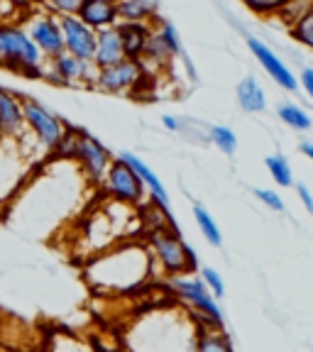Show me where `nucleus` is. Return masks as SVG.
Wrapping results in <instances>:
<instances>
[{
  "instance_id": "obj_1",
  "label": "nucleus",
  "mask_w": 313,
  "mask_h": 352,
  "mask_svg": "<svg viewBox=\"0 0 313 352\" xmlns=\"http://www.w3.org/2000/svg\"><path fill=\"white\" fill-rule=\"evenodd\" d=\"M152 252L140 242L120 245L110 252L96 257L86 267V276L100 289L108 292H127L132 286L142 284L152 270Z\"/></svg>"
},
{
  "instance_id": "obj_2",
  "label": "nucleus",
  "mask_w": 313,
  "mask_h": 352,
  "mask_svg": "<svg viewBox=\"0 0 313 352\" xmlns=\"http://www.w3.org/2000/svg\"><path fill=\"white\" fill-rule=\"evenodd\" d=\"M44 54L30 37L25 28H20L17 22H8L0 25V69L20 76H44Z\"/></svg>"
},
{
  "instance_id": "obj_3",
  "label": "nucleus",
  "mask_w": 313,
  "mask_h": 352,
  "mask_svg": "<svg viewBox=\"0 0 313 352\" xmlns=\"http://www.w3.org/2000/svg\"><path fill=\"white\" fill-rule=\"evenodd\" d=\"M147 248H149V252H152L154 262H160V267L169 276L191 274V272L198 270L196 250L182 240L179 228H157V230H147Z\"/></svg>"
},
{
  "instance_id": "obj_4",
  "label": "nucleus",
  "mask_w": 313,
  "mask_h": 352,
  "mask_svg": "<svg viewBox=\"0 0 313 352\" xmlns=\"http://www.w3.org/2000/svg\"><path fill=\"white\" fill-rule=\"evenodd\" d=\"M30 176V154L20 140L0 135V206L10 201Z\"/></svg>"
},
{
  "instance_id": "obj_5",
  "label": "nucleus",
  "mask_w": 313,
  "mask_h": 352,
  "mask_svg": "<svg viewBox=\"0 0 313 352\" xmlns=\"http://www.w3.org/2000/svg\"><path fill=\"white\" fill-rule=\"evenodd\" d=\"M169 286L176 292V296L184 298L188 306L196 311V316L201 318V323H213L223 325V311L218 306V298L208 292V286L204 284V279H196L191 274H176L169 276Z\"/></svg>"
},
{
  "instance_id": "obj_6",
  "label": "nucleus",
  "mask_w": 313,
  "mask_h": 352,
  "mask_svg": "<svg viewBox=\"0 0 313 352\" xmlns=\"http://www.w3.org/2000/svg\"><path fill=\"white\" fill-rule=\"evenodd\" d=\"M25 108V125H28V135L37 142V147L42 152H54V147L59 144L61 135H64V122L52 113L50 108H44L39 100L25 98L22 100Z\"/></svg>"
},
{
  "instance_id": "obj_7",
  "label": "nucleus",
  "mask_w": 313,
  "mask_h": 352,
  "mask_svg": "<svg viewBox=\"0 0 313 352\" xmlns=\"http://www.w3.org/2000/svg\"><path fill=\"white\" fill-rule=\"evenodd\" d=\"M103 186L105 193L113 201H118V204L135 206V208H140L144 204V188L147 186H144L142 179L138 176V171L132 169L130 164H125L120 157L110 162L108 171L103 176Z\"/></svg>"
},
{
  "instance_id": "obj_8",
  "label": "nucleus",
  "mask_w": 313,
  "mask_h": 352,
  "mask_svg": "<svg viewBox=\"0 0 313 352\" xmlns=\"http://www.w3.org/2000/svg\"><path fill=\"white\" fill-rule=\"evenodd\" d=\"M144 76H147V69L142 66V61L122 56L116 64L98 69L94 86L105 91V94H127V91H135L138 86H142Z\"/></svg>"
},
{
  "instance_id": "obj_9",
  "label": "nucleus",
  "mask_w": 313,
  "mask_h": 352,
  "mask_svg": "<svg viewBox=\"0 0 313 352\" xmlns=\"http://www.w3.org/2000/svg\"><path fill=\"white\" fill-rule=\"evenodd\" d=\"M74 162L83 171L88 184H100L110 162H113V157H110V152L94 135H88V132L81 130L78 132V144H76V154H74Z\"/></svg>"
},
{
  "instance_id": "obj_10",
  "label": "nucleus",
  "mask_w": 313,
  "mask_h": 352,
  "mask_svg": "<svg viewBox=\"0 0 313 352\" xmlns=\"http://www.w3.org/2000/svg\"><path fill=\"white\" fill-rule=\"evenodd\" d=\"M96 69L94 61L78 59V56L61 52L54 59H50V66H44V76L54 78V83H64V86H74V83H94L96 81Z\"/></svg>"
},
{
  "instance_id": "obj_11",
  "label": "nucleus",
  "mask_w": 313,
  "mask_h": 352,
  "mask_svg": "<svg viewBox=\"0 0 313 352\" xmlns=\"http://www.w3.org/2000/svg\"><path fill=\"white\" fill-rule=\"evenodd\" d=\"M30 37L39 47L44 59H54L64 52V34H61V22L56 12H37L30 17Z\"/></svg>"
},
{
  "instance_id": "obj_12",
  "label": "nucleus",
  "mask_w": 313,
  "mask_h": 352,
  "mask_svg": "<svg viewBox=\"0 0 313 352\" xmlns=\"http://www.w3.org/2000/svg\"><path fill=\"white\" fill-rule=\"evenodd\" d=\"M61 34H64V50L78 59L94 61L96 52V30L88 28L78 15H59Z\"/></svg>"
},
{
  "instance_id": "obj_13",
  "label": "nucleus",
  "mask_w": 313,
  "mask_h": 352,
  "mask_svg": "<svg viewBox=\"0 0 313 352\" xmlns=\"http://www.w3.org/2000/svg\"><path fill=\"white\" fill-rule=\"evenodd\" d=\"M248 47H250V52L255 54V59L262 64L264 72L270 74V76L274 78V81L279 83L284 91H296V88H299V78L294 76L292 69H289V66H286L284 61H281L279 56H277L274 52H272L270 47L262 42V39L248 37Z\"/></svg>"
},
{
  "instance_id": "obj_14",
  "label": "nucleus",
  "mask_w": 313,
  "mask_h": 352,
  "mask_svg": "<svg viewBox=\"0 0 313 352\" xmlns=\"http://www.w3.org/2000/svg\"><path fill=\"white\" fill-rule=\"evenodd\" d=\"M28 132L25 125V108L17 94L0 88V135L10 140H22Z\"/></svg>"
},
{
  "instance_id": "obj_15",
  "label": "nucleus",
  "mask_w": 313,
  "mask_h": 352,
  "mask_svg": "<svg viewBox=\"0 0 313 352\" xmlns=\"http://www.w3.org/2000/svg\"><path fill=\"white\" fill-rule=\"evenodd\" d=\"M118 32H120L122 54L127 59H142L152 37V22H118Z\"/></svg>"
},
{
  "instance_id": "obj_16",
  "label": "nucleus",
  "mask_w": 313,
  "mask_h": 352,
  "mask_svg": "<svg viewBox=\"0 0 313 352\" xmlns=\"http://www.w3.org/2000/svg\"><path fill=\"white\" fill-rule=\"evenodd\" d=\"M76 15L96 32L110 25H118V8L113 0H81Z\"/></svg>"
},
{
  "instance_id": "obj_17",
  "label": "nucleus",
  "mask_w": 313,
  "mask_h": 352,
  "mask_svg": "<svg viewBox=\"0 0 313 352\" xmlns=\"http://www.w3.org/2000/svg\"><path fill=\"white\" fill-rule=\"evenodd\" d=\"M122 56L125 54H122V42H120V32H118V25L98 30V32H96V52H94L96 69L116 64Z\"/></svg>"
},
{
  "instance_id": "obj_18",
  "label": "nucleus",
  "mask_w": 313,
  "mask_h": 352,
  "mask_svg": "<svg viewBox=\"0 0 313 352\" xmlns=\"http://www.w3.org/2000/svg\"><path fill=\"white\" fill-rule=\"evenodd\" d=\"M120 160L125 162V164H130L135 171H138V176L142 179V184L147 186V191L152 193V201H154V204H160L162 208L171 210L169 208V193H166L164 184L160 182V176L154 174V171L149 169V166L144 164V162L140 160V157H135L132 152H120Z\"/></svg>"
},
{
  "instance_id": "obj_19",
  "label": "nucleus",
  "mask_w": 313,
  "mask_h": 352,
  "mask_svg": "<svg viewBox=\"0 0 313 352\" xmlns=\"http://www.w3.org/2000/svg\"><path fill=\"white\" fill-rule=\"evenodd\" d=\"M196 342L193 347L196 350H215V352H226V350H233V342H230V336H228L223 325H213V323H201V328L196 330Z\"/></svg>"
},
{
  "instance_id": "obj_20",
  "label": "nucleus",
  "mask_w": 313,
  "mask_h": 352,
  "mask_svg": "<svg viewBox=\"0 0 313 352\" xmlns=\"http://www.w3.org/2000/svg\"><path fill=\"white\" fill-rule=\"evenodd\" d=\"M235 96H237V103L245 113H262L267 108V96H264L262 86H259L257 78L248 76L242 78L235 88Z\"/></svg>"
},
{
  "instance_id": "obj_21",
  "label": "nucleus",
  "mask_w": 313,
  "mask_h": 352,
  "mask_svg": "<svg viewBox=\"0 0 313 352\" xmlns=\"http://www.w3.org/2000/svg\"><path fill=\"white\" fill-rule=\"evenodd\" d=\"M118 22H152L154 0H118Z\"/></svg>"
},
{
  "instance_id": "obj_22",
  "label": "nucleus",
  "mask_w": 313,
  "mask_h": 352,
  "mask_svg": "<svg viewBox=\"0 0 313 352\" xmlns=\"http://www.w3.org/2000/svg\"><path fill=\"white\" fill-rule=\"evenodd\" d=\"M152 30H154V34L162 39V44H164L166 50H169L171 56L182 54V52H184L182 39H179V32H176V28L171 25L169 20H160V17H154V20H152Z\"/></svg>"
},
{
  "instance_id": "obj_23",
  "label": "nucleus",
  "mask_w": 313,
  "mask_h": 352,
  "mask_svg": "<svg viewBox=\"0 0 313 352\" xmlns=\"http://www.w3.org/2000/svg\"><path fill=\"white\" fill-rule=\"evenodd\" d=\"M277 116H279V120H284V125L294 127V130H311V125H313L311 116H308L306 110L292 103H281L279 108H277Z\"/></svg>"
},
{
  "instance_id": "obj_24",
  "label": "nucleus",
  "mask_w": 313,
  "mask_h": 352,
  "mask_svg": "<svg viewBox=\"0 0 313 352\" xmlns=\"http://www.w3.org/2000/svg\"><path fill=\"white\" fill-rule=\"evenodd\" d=\"M193 218H196V226L201 230V235L213 245V248H220L223 245V237H220V228L215 226V220L211 218V213L204 208V206H193Z\"/></svg>"
},
{
  "instance_id": "obj_25",
  "label": "nucleus",
  "mask_w": 313,
  "mask_h": 352,
  "mask_svg": "<svg viewBox=\"0 0 313 352\" xmlns=\"http://www.w3.org/2000/svg\"><path fill=\"white\" fill-rule=\"evenodd\" d=\"M264 164H267L272 179H274L279 186H284V188L294 186V171H292V164L286 162V157H281V154H272V157L264 160Z\"/></svg>"
},
{
  "instance_id": "obj_26",
  "label": "nucleus",
  "mask_w": 313,
  "mask_h": 352,
  "mask_svg": "<svg viewBox=\"0 0 313 352\" xmlns=\"http://www.w3.org/2000/svg\"><path fill=\"white\" fill-rule=\"evenodd\" d=\"M208 140L220 149L223 154H235L237 152V135L226 125H215L211 127V135Z\"/></svg>"
},
{
  "instance_id": "obj_27",
  "label": "nucleus",
  "mask_w": 313,
  "mask_h": 352,
  "mask_svg": "<svg viewBox=\"0 0 313 352\" xmlns=\"http://www.w3.org/2000/svg\"><path fill=\"white\" fill-rule=\"evenodd\" d=\"M292 34L296 42H301L303 47L313 52V8L308 12H303L296 22L292 25Z\"/></svg>"
},
{
  "instance_id": "obj_28",
  "label": "nucleus",
  "mask_w": 313,
  "mask_h": 352,
  "mask_svg": "<svg viewBox=\"0 0 313 352\" xmlns=\"http://www.w3.org/2000/svg\"><path fill=\"white\" fill-rule=\"evenodd\" d=\"M240 3L248 8L250 12H255V15L272 17V15H277L281 8H284L286 0H240Z\"/></svg>"
},
{
  "instance_id": "obj_29",
  "label": "nucleus",
  "mask_w": 313,
  "mask_h": 352,
  "mask_svg": "<svg viewBox=\"0 0 313 352\" xmlns=\"http://www.w3.org/2000/svg\"><path fill=\"white\" fill-rule=\"evenodd\" d=\"M201 279H204V284L208 286V292L213 294L215 298L226 296V281H223V276H220L213 267H201Z\"/></svg>"
},
{
  "instance_id": "obj_30",
  "label": "nucleus",
  "mask_w": 313,
  "mask_h": 352,
  "mask_svg": "<svg viewBox=\"0 0 313 352\" xmlns=\"http://www.w3.org/2000/svg\"><path fill=\"white\" fill-rule=\"evenodd\" d=\"M255 196H257L267 208L277 210V213L284 210V198H281L277 191H272V188H255Z\"/></svg>"
},
{
  "instance_id": "obj_31",
  "label": "nucleus",
  "mask_w": 313,
  "mask_h": 352,
  "mask_svg": "<svg viewBox=\"0 0 313 352\" xmlns=\"http://www.w3.org/2000/svg\"><path fill=\"white\" fill-rule=\"evenodd\" d=\"M47 6L56 15H76L81 0H47Z\"/></svg>"
},
{
  "instance_id": "obj_32",
  "label": "nucleus",
  "mask_w": 313,
  "mask_h": 352,
  "mask_svg": "<svg viewBox=\"0 0 313 352\" xmlns=\"http://www.w3.org/2000/svg\"><path fill=\"white\" fill-rule=\"evenodd\" d=\"M299 83H301L303 91L308 94V98L313 100V69H311V66L301 72V76H299Z\"/></svg>"
},
{
  "instance_id": "obj_33",
  "label": "nucleus",
  "mask_w": 313,
  "mask_h": 352,
  "mask_svg": "<svg viewBox=\"0 0 313 352\" xmlns=\"http://www.w3.org/2000/svg\"><path fill=\"white\" fill-rule=\"evenodd\" d=\"M296 193H299V198L303 201V208H306L308 213H313V193L308 191V186H303V184H296Z\"/></svg>"
},
{
  "instance_id": "obj_34",
  "label": "nucleus",
  "mask_w": 313,
  "mask_h": 352,
  "mask_svg": "<svg viewBox=\"0 0 313 352\" xmlns=\"http://www.w3.org/2000/svg\"><path fill=\"white\" fill-rule=\"evenodd\" d=\"M179 56H182V61H184V69H186V72H188V78H191V81H196V78H198V74H196V69H193V61H191V56H188L186 52H182V54H179Z\"/></svg>"
},
{
  "instance_id": "obj_35",
  "label": "nucleus",
  "mask_w": 313,
  "mask_h": 352,
  "mask_svg": "<svg viewBox=\"0 0 313 352\" xmlns=\"http://www.w3.org/2000/svg\"><path fill=\"white\" fill-rule=\"evenodd\" d=\"M162 120H164V127H166V130H171V132H179V122H176V118L164 116V118H162Z\"/></svg>"
},
{
  "instance_id": "obj_36",
  "label": "nucleus",
  "mask_w": 313,
  "mask_h": 352,
  "mask_svg": "<svg viewBox=\"0 0 313 352\" xmlns=\"http://www.w3.org/2000/svg\"><path fill=\"white\" fill-rule=\"evenodd\" d=\"M301 152H303V154H306L308 160H311V162H313V144H308V142H306V144H301Z\"/></svg>"
},
{
  "instance_id": "obj_37",
  "label": "nucleus",
  "mask_w": 313,
  "mask_h": 352,
  "mask_svg": "<svg viewBox=\"0 0 313 352\" xmlns=\"http://www.w3.org/2000/svg\"><path fill=\"white\" fill-rule=\"evenodd\" d=\"M113 3H118V0H113Z\"/></svg>"
}]
</instances>
